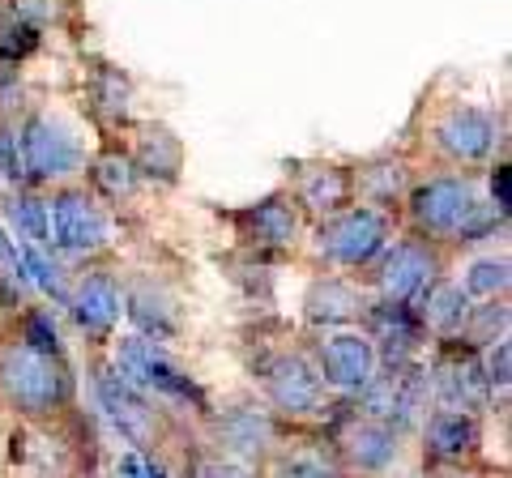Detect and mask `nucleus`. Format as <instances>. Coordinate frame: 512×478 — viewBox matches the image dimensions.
Instances as JSON below:
<instances>
[{
    "instance_id": "obj_1",
    "label": "nucleus",
    "mask_w": 512,
    "mask_h": 478,
    "mask_svg": "<svg viewBox=\"0 0 512 478\" xmlns=\"http://www.w3.org/2000/svg\"><path fill=\"white\" fill-rule=\"evenodd\" d=\"M0 380H5L13 406L26 414H52L69 402V376L60 368V355H39L22 342L0 355Z\"/></svg>"
},
{
    "instance_id": "obj_2",
    "label": "nucleus",
    "mask_w": 512,
    "mask_h": 478,
    "mask_svg": "<svg viewBox=\"0 0 512 478\" xmlns=\"http://www.w3.org/2000/svg\"><path fill=\"white\" fill-rule=\"evenodd\" d=\"M116 368L128 385H141V389H154L171 397V402H192V406H205L201 389L192 385V376L180 368V363H171L163 350L146 338H120L116 346Z\"/></svg>"
},
{
    "instance_id": "obj_3",
    "label": "nucleus",
    "mask_w": 512,
    "mask_h": 478,
    "mask_svg": "<svg viewBox=\"0 0 512 478\" xmlns=\"http://www.w3.org/2000/svg\"><path fill=\"white\" fill-rule=\"evenodd\" d=\"M22 167L35 180H60L82 167V141L73 137L69 124H60L56 116H30L22 124Z\"/></svg>"
},
{
    "instance_id": "obj_4",
    "label": "nucleus",
    "mask_w": 512,
    "mask_h": 478,
    "mask_svg": "<svg viewBox=\"0 0 512 478\" xmlns=\"http://www.w3.org/2000/svg\"><path fill=\"white\" fill-rule=\"evenodd\" d=\"M47 239L60 252H94L111 239V218L86 193H60L47 205Z\"/></svg>"
},
{
    "instance_id": "obj_5",
    "label": "nucleus",
    "mask_w": 512,
    "mask_h": 478,
    "mask_svg": "<svg viewBox=\"0 0 512 478\" xmlns=\"http://www.w3.org/2000/svg\"><path fill=\"white\" fill-rule=\"evenodd\" d=\"M423 393H427V376L410 363H389L384 376H372L363 385V410L367 419H376L384 427L393 423H414L423 410Z\"/></svg>"
},
{
    "instance_id": "obj_6",
    "label": "nucleus",
    "mask_w": 512,
    "mask_h": 478,
    "mask_svg": "<svg viewBox=\"0 0 512 478\" xmlns=\"http://www.w3.org/2000/svg\"><path fill=\"white\" fill-rule=\"evenodd\" d=\"M389 244V222L380 210H346L320 227V252L338 265H367Z\"/></svg>"
},
{
    "instance_id": "obj_7",
    "label": "nucleus",
    "mask_w": 512,
    "mask_h": 478,
    "mask_svg": "<svg viewBox=\"0 0 512 478\" xmlns=\"http://www.w3.org/2000/svg\"><path fill=\"white\" fill-rule=\"evenodd\" d=\"M265 389L274 397V406L286 414H308L320 406V393H325V380L303 355H274L269 363H261Z\"/></svg>"
},
{
    "instance_id": "obj_8",
    "label": "nucleus",
    "mask_w": 512,
    "mask_h": 478,
    "mask_svg": "<svg viewBox=\"0 0 512 478\" xmlns=\"http://www.w3.org/2000/svg\"><path fill=\"white\" fill-rule=\"evenodd\" d=\"M470 205H474V188L466 180H431L410 197V214L423 231L448 235V231L461 227V218L470 214Z\"/></svg>"
},
{
    "instance_id": "obj_9",
    "label": "nucleus",
    "mask_w": 512,
    "mask_h": 478,
    "mask_svg": "<svg viewBox=\"0 0 512 478\" xmlns=\"http://www.w3.org/2000/svg\"><path fill=\"white\" fill-rule=\"evenodd\" d=\"M376 376V346L359 333H338L320 346V380L338 389H363Z\"/></svg>"
},
{
    "instance_id": "obj_10",
    "label": "nucleus",
    "mask_w": 512,
    "mask_h": 478,
    "mask_svg": "<svg viewBox=\"0 0 512 478\" xmlns=\"http://www.w3.org/2000/svg\"><path fill=\"white\" fill-rule=\"evenodd\" d=\"M436 274V261H431V252L419 248V244H393L384 252V265H380V291L389 304H406L423 291Z\"/></svg>"
},
{
    "instance_id": "obj_11",
    "label": "nucleus",
    "mask_w": 512,
    "mask_h": 478,
    "mask_svg": "<svg viewBox=\"0 0 512 478\" xmlns=\"http://www.w3.org/2000/svg\"><path fill=\"white\" fill-rule=\"evenodd\" d=\"M487 372H483V363H478L470 350L466 355H448L440 368H436V393H440V402L444 410H461V414H470L487 402Z\"/></svg>"
},
{
    "instance_id": "obj_12",
    "label": "nucleus",
    "mask_w": 512,
    "mask_h": 478,
    "mask_svg": "<svg viewBox=\"0 0 512 478\" xmlns=\"http://www.w3.org/2000/svg\"><path fill=\"white\" fill-rule=\"evenodd\" d=\"M99 397H103L107 414L116 419V427L128 440H133V444H150V436H154V410L146 406V397L137 393V385H128L120 372H103L99 376Z\"/></svg>"
},
{
    "instance_id": "obj_13",
    "label": "nucleus",
    "mask_w": 512,
    "mask_h": 478,
    "mask_svg": "<svg viewBox=\"0 0 512 478\" xmlns=\"http://www.w3.org/2000/svg\"><path fill=\"white\" fill-rule=\"evenodd\" d=\"M440 146L461 158V163H478V158H487L491 146H495V124L487 111H478V107H457V111H448V116L440 120Z\"/></svg>"
},
{
    "instance_id": "obj_14",
    "label": "nucleus",
    "mask_w": 512,
    "mask_h": 478,
    "mask_svg": "<svg viewBox=\"0 0 512 478\" xmlns=\"http://www.w3.org/2000/svg\"><path fill=\"white\" fill-rule=\"evenodd\" d=\"M73 316H77V325H82L86 333H107L111 325H116V316H120V295H116V286H111V278H86L82 286H77V295H73Z\"/></svg>"
},
{
    "instance_id": "obj_15",
    "label": "nucleus",
    "mask_w": 512,
    "mask_h": 478,
    "mask_svg": "<svg viewBox=\"0 0 512 478\" xmlns=\"http://www.w3.org/2000/svg\"><path fill=\"white\" fill-rule=\"evenodd\" d=\"M346 453L363 470H384L397 457V436H393V427H384L376 419H355L346 427Z\"/></svg>"
},
{
    "instance_id": "obj_16",
    "label": "nucleus",
    "mask_w": 512,
    "mask_h": 478,
    "mask_svg": "<svg viewBox=\"0 0 512 478\" xmlns=\"http://www.w3.org/2000/svg\"><path fill=\"white\" fill-rule=\"evenodd\" d=\"M478 444V423L474 414L461 410H440L436 419L427 423V449L436 457H466Z\"/></svg>"
},
{
    "instance_id": "obj_17",
    "label": "nucleus",
    "mask_w": 512,
    "mask_h": 478,
    "mask_svg": "<svg viewBox=\"0 0 512 478\" xmlns=\"http://www.w3.org/2000/svg\"><path fill=\"white\" fill-rule=\"evenodd\" d=\"M239 222H244V231L248 239H256V244H291L295 231H299V218L295 210L286 201H261V205H252L248 214H239Z\"/></svg>"
},
{
    "instance_id": "obj_18",
    "label": "nucleus",
    "mask_w": 512,
    "mask_h": 478,
    "mask_svg": "<svg viewBox=\"0 0 512 478\" xmlns=\"http://www.w3.org/2000/svg\"><path fill=\"white\" fill-rule=\"evenodd\" d=\"M303 308H308V321H316V325H338L359 312V295H355V286L342 278H320V282H312Z\"/></svg>"
},
{
    "instance_id": "obj_19",
    "label": "nucleus",
    "mask_w": 512,
    "mask_h": 478,
    "mask_svg": "<svg viewBox=\"0 0 512 478\" xmlns=\"http://www.w3.org/2000/svg\"><path fill=\"white\" fill-rule=\"evenodd\" d=\"M372 325H376V338L389 346V363H406V355L414 346H419L423 338V325L410 316L406 304H384L376 316H372Z\"/></svg>"
},
{
    "instance_id": "obj_20",
    "label": "nucleus",
    "mask_w": 512,
    "mask_h": 478,
    "mask_svg": "<svg viewBox=\"0 0 512 478\" xmlns=\"http://www.w3.org/2000/svg\"><path fill=\"white\" fill-rule=\"evenodd\" d=\"M466 316H470V299L461 286L453 282H436L427 291V304H423V321L427 329H436L444 333V338H453V333L466 329Z\"/></svg>"
},
{
    "instance_id": "obj_21",
    "label": "nucleus",
    "mask_w": 512,
    "mask_h": 478,
    "mask_svg": "<svg viewBox=\"0 0 512 478\" xmlns=\"http://www.w3.org/2000/svg\"><path fill=\"white\" fill-rule=\"evenodd\" d=\"M350 188H355V180L342 171V167H316L303 175V184H299V197L308 210H342V205L350 201Z\"/></svg>"
},
{
    "instance_id": "obj_22",
    "label": "nucleus",
    "mask_w": 512,
    "mask_h": 478,
    "mask_svg": "<svg viewBox=\"0 0 512 478\" xmlns=\"http://www.w3.org/2000/svg\"><path fill=\"white\" fill-rule=\"evenodd\" d=\"M218 432H222V440H227L235 453H256L261 444H269V436H274V427H269V419H265L261 410L239 406V410H227V414H222Z\"/></svg>"
},
{
    "instance_id": "obj_23",
    "label": "nucleus",
    "mask_w": 512,
    "mask_h": 478,
    "mask_svg": "<svg viewBox=\"0 0 512 478\" xmlns=\"http://www.w3.org/2000/svg\"><path fill=\"white\" fill-rule=\"evenodd\" d=\"M180 141H175L167 129H146V137H141V154H137V167L146 175H158V180H175V171H180Z\"/></svg>"
},
{
    "instance_id": "obj_24",
    "label": "nucleus",
    "mask_w": 512,
    "mask_h": 478,
    "mask_svg": "<svg viewBox=\"0 0 512 478\" xmlns=\"http://www.w3.org/2000/svg\"><path fill=\"white\" fill-rule=\"evenodd\" d=\"M94 107H99L107 120H124V111H128V82L116 69H99V73H94Z\"/></svg>"
},
{
    "instance_id": "obj_25",
    "label": "nucleus",
    "mask_w": 512,
    "mask_h": 478,
    "mask_svg": "<svg viewBox=\"0 0 512 478\" xmlns=\"http://www.w3.org/2000/svg\"><path fill=\"white\" fill-rule=\"evenodd\" d=\"M94 184L103 188L107 197H133V188H137V171L133 163H124V158H103L99 167H94Z\"/></svg>"
},
{
    "instance_id": "obj_26",
    "label": "nucleus",
    "mask_w": 512,
    "mask_h": 478,
    "mask_svg": "<svg viewBox=\"0 0 512 478\" xmlns=\"http://www.w3.org/2000/svg\"><path fill=\"white\" fill-rule=\"evenodd\" d=\"M9 218H13V227H18L26 239H35V244H43V239H47V205L43 201L13 197L9 201Z\"/></svg>"
},
{
    "instance_id": "obj_27",
    "label": "nucleus",
    "mask_w": 512,
    "mask_h": 478,
    "mask_svg": "<svg viewBox=\"0 0 512 478\" xmlns=\"http://www.w3.org/2000/svg\"><path fill=\"white\" fill-rule=\"evenodd\" d=\"M402 180H406V167L402 163H384V167H367L363 175H359V188L372 201H393L397 193H402Z\"/></svg>"
},
{
    "instance_id": "obj_28",
    "label": "nucleus",
    "mask_w": 512,
    "mask_h": 478,
    "mask_svg": "<svg viewBox=\"0 0 512 478\" xmlns=\"http://www.w3.org/2000/svg\"><path fill=\"white\" fill-rule=\"evenodd\" d=\"M508 286V261H478L474 269H470V278H466V286L461 291L466 295H495V291H504Z\"/></svg>"
},
{
    "instance_id": "obj_29",
    "label": "nucleus",
    "mask_w": 512,
    "mask_h": 478,
    "mask_svg": "<svg viewBox=\"0 0 512 478\" xmlns=\"http://www.w3.org/2000/svg\"><path fill=\"white\" fill-rule=\"evenodd\" d=\"M466 325H470V338L474 342H504L508 308L504 304H487V308H478L474 316H466Z\"/></svg>"
},
{
    "instance_id": "obj_30",
    "label": "nucleus",
    "mask_w": 512,
    "mask_h": 478,
    "mask_svg": "<svg viewBox=\"0 0 512 478\" xmlns=\"http://www.w3.org/2000/svg\"><path fill=\"white\" fill-rule=\"evenodd\" d=\"M30 350H39V355H60V338H56V325L47 321V316H26V342Z\"/></svg>"
},
{
    "instance_id": "obj_31",
    "label": "nucleus",
    "mask_w": 512,
    "mask_h": 478,
    "mask_svg": "<svg viewBox=\"0 0 512 478\" xmlns=\"http://www.w3.org/2000/svg\"><path fill=\"white\" fill-rule=\"evenodd\" d=\"M495 222H504V214L495 210V205H470V214L461 218V227H457V235L466 239V244H474V239H483Z\"/></svg>"
},
{
    "instance_id": "obj_32",
    "label": "nucleus",
    "mask_w": 512,
    "mask_h": 478,
    "mask_svg": "<svg viewBox=\"0 0 512 478\" xmlns=\"http://www.w3.org/2000/svg\"><path fill=\"white\" fill-rule=\"evenodd\" d=\"M286 478H338L320 457H295L286 461Z\"/></svg>"
},
{
    "instance_id": "obj_33",
    "label": "nucleus",
    "mask_w": 512,
    "mask_h": 478,
    "mask_svg": "<svg viewBox=\"0 0 512 478\" xmlns=\"http://www.w3.org/2000/svg\"><path fill=\"white\" fill-rule=\"evenodd\" d=\"M22 257H26V269H30V274H35V282L43 286V291H60V278H56V269L47 265V261L39 257V252H35V248H26Z\"/></svg>"
},
{
    "instance_id": "obj_34",
    "label": "nucleus",
    "mask_w": 512,
    "mask_h": 478,
    "mask_svg": "<svg viewBox=\"0 0 512 478\" xmlns=\"http://www.w3.org/2000/svg\"><path fill=\"white\" fill-rule=\"evenodd\" d=\"M487 385H508V342H495V355H491V368H487Z\"/></svg>"
},
{
    "instance_id": "obj_35",
    "label": "nucleus",
    "mask_w": 512,
    "mask_h": 478,
    "mask_svg": "<svg viewBox=\"0 0 512 478\" xmlns=\"http://www.w3.org/2000/svg\"><path fill=\"white\" fill-rule=\"evenodd\" d=\"M491 193H495V210H500V214H508V205H512V193H508V167H495Z\"/></svg>"
},
{
    "instance_id": "obj_36",
    "label": "nucleus",
    "mask_w": 512,
    "mask_h": 478,
    "mask_svg": "<svg viewBox=\"0 0 512 478\" xmlns=\"http://www.w3.org/2000/svg\"><path fill=\"white\" fill-rule=\"evenodd\" d=\"M197 478H235V470H231V466H222V461H201Z\"/></svg>"
},
{
    "instance_id": "obj_37",
    "label": "nucleus",
    "mask_w": 512,
    "mask_h": 478,
    "mask_svg": "<svg viewBox=\"0 0 512 478\" xmlns=\"http://www.w3.org/2000/svg\"><path fill=\"white\" fill-rule=\"evenodd\" d=\"M436 478H461V474H436Z\"/></svg>"
}]
</instances>
